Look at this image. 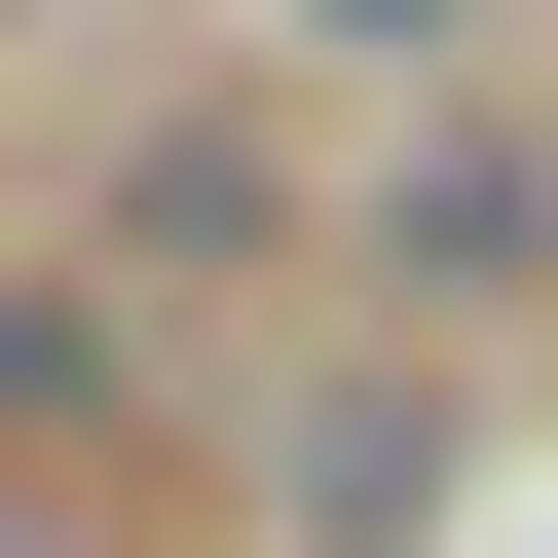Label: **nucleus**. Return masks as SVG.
<instances>
[{
  "instance_id": "nucleus-1",
  "label": "nucleus",
  "mask_w": 558,
  "mask_h": 558,
  "mask_svg": "<svg viewBox=\"0 0 558 558\" xmlns=\"http://www.w3.org/2000/svg\"><path fill=\"white\" fill-rule=\"evenodd\" d=\"M38 410H75V336H38V299H0V447H38Z\"/></svg>"
}]
</instances>
